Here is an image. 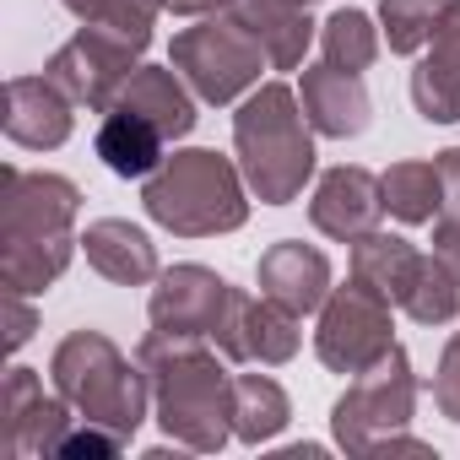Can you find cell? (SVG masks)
<instances>
[{
  "instance_id": "1",
  "label": "cell",
  "mask_w": 460,
  "mask_h": 460,
  "mask_svg": "<svg viewBox=\"0 0 460 460\" xmlns=\"http://www.w3.org/2000/svg\"><path fill=\"white\" fill-rule=\"evenodd\" d=\"M6 195H0V288L6 293H44L66 277L76 255V211L82 190L66 173H28L6 163L0 173Z\"/></svg>"
},
{
  "instance_id": "2",
  "label": "cell",
  "mask_w": 460,
  "mask_h": 460,
  "mask_svg": "<svg viewBox=\"0 0 460 460\" xmlns=\"http://www.w3.org/2000/svg\"><path fill=\"white\" fill-rule=\"evenodd\" d=\"M136 363L152 379V417L163 422L168 444L190 455H217L234 438V374L217 363L206 341L146 331Z\"/></svg>"
},
{
  "instance_id": "3",
  "label": "cell",
  "mask_w": 460,
  "mask_h": 460,
  "mask_svg": "<svg viewBox=\"0 0 460 460\" xmlns=\"http://www.w3.org/2000/svg\"><path fill=\"white\" fill-rule=\"evenodd\" d=\"M141 206L179 239H217L250 222V179L222 152L184 146L141 179Z\"/></svg>"
},
{
  "instance_id": "4",
  "label": "cell",
  "mask_w": 460,
  "mask_h": 460,
  "mask_svg": "<svg viewBox=\"0 0 460 460\" xmlns=\"http://www.w3.org/2000/svg\"><path fill=\"white\" fill-rule=\"evenodd\" d=\"M234 152L261 206H288L314 173V125L293 87L261 82L234 114Z\"/></svg>"
},
{
  "instance_id": "5",
  "label": "cell",
  "mask_w": 460,
  "mask_h": 460,
  "mask_svg": "<svg viewBox=\"0 0 460 460\" xmlns=\"http://www.w3.org/2000/svg\"><path fill=\"white\" fill-rule=\"evenodd\" d=\"M49 379L82 422L114 428L119 438H136V428L146 422L152 379L103 331H71L49 358Z\"/></svg>"
},
{
  "instance_id": "6",
  "label": "cell",
  "mask_w": 460,
  "mask_h": 460,
  "mask_svg": "<svg viewBox=\"0 0 460 460\" xmlns=\"http://www.w3.org/2000/svg\"><path fill=\"white\" fill-rule=\"evenodd\" d=\"M168 66L190 82V93L200 103L222 109V103H239L244 93H255L261 71L271 60H266L261 39L234 12H222V17H200L195 28H179L173 49H168Z\"/></svg>"
},
{
  "instance_id": "7",
  "label": "cell",
  "mask_w": 460,
  "mask_h": 460,
  "mask_svg": "<svg viewBox=\"0 0 460 460\" xmlns=\"http://www.w3.org/2000/svg\"><path fill=\"white\" fill-rule=\"evenodd\" d=\"M411 411H417V374H411V358L390 347L379 363L352 374L347 395L331 406V433L347 455H374L385 438L406 433Z\"/></svg>"
},
{
  "instance_id": "8",
  "label": "cell",
  "mask_w": 460,
  "mask_h": 460,
  "mask_svg": "<svg viewBox=\"0 0 460 460\" xmlns=\"http://www.w3.org/2000/svg\"><path fill=\"white\" fill-rule=\"evenodd\" d=\"M141 49H146V44H136V39L103 28V22H82L76 39L49 55L44 76H49L76 109L103 114V109H114V98H119V87L130 82V71L141 66Z\"/></svg>"
},
{
  "instance_id": "9",
  "label": "cell",
  "mask_w": 460,
  "mask_h": 460,
  "mask_svg": "<svg viewBox=\"0 0 460 460\" xmlns=\"http://www.w3.org/2000/svg\"><path fill=\"white\" fill-rule=\"evenodd\" d=\"M390 298L374 293L368 282H347L331 288V298L320 304V331H314V352L331 374H363L368 363H379L395 347V325H390Z\"/></svg>"
},
{
  "instance_id": "10",
  "label": "cell",
  "mask_w": 460,
  "mask_h": 460,
  "mask_svg": "<svg viewBox=\"0 0 460 460\" xmlns=\"http://www.w3.org/2000/svg\"><path fill=\"white\" fill-rule=\"evenodd\" d=\"M227 304H234V288L211 266H168V271H157L146 320H152V331L179 336V341H217Z\"/></svg>"
},
{
  "instance_id": "11",
  "label": "cell",
  "mask_w": 460,
  "mask_h": 460,
  "mask_svg": "<svg viewBox=\"0 0 460 460\" xmlns=\"http://www.w3.org/2000/svg\"><path fill=\"white\" fill-rule=\"evenodd\" d=\"M304 314H293L288 304L277 298H250L244 288H234V304H227L222 325H217V352L222 358H234V363H261V368H277V363H293L298 358V331Z\"/></svg>"
},
{
  "instance_id": "12",
  "label": "cell",
  "mask_w": 460,
  "mask_h": 460,
  "mask_svg": "<svg viewBox=\"0 0 460 460\" xmlns=\"http://www.w3.org/2000/svg\"><path fill=\"white\" fill-rule=\"evenodd\" d=\"M76 411L60 390H44V379L33 368H12L6 374V417H0V444L12 460L28 455H55L60 438L71 433Z\"/></svg>"
},
{
  "instance_id": "13",
  "label": "cell",
  "mask_w": 460,
  "mask_h": 460,
  "mask_svg": "<svg viewBox=\"0 0 460 460\" xmlns=\"http://www.w3.org/2000/svg\"><path fill=\"white\" fill-rule=\"evenodd\" d=\"M379 217H385V190H379V173H368V168H358V163H341V168H331V173L314 184L309 222L320 227L325 239L352 244V239L374 234Z\"/></svg>"
},
{
  "instance_id": "14",
  "label": "cell",
  "mask_w": 460,
  "mask_h": 460,
  "mask_svg": "<svg viewBox=\"0 0 460 460\" xmlns=\"http://www.w3.org/2000/svg\"><path fill=\"white\" fill-rule=\"evenodd\" d=\"M411 103L428 125L460 119V0H444V12L433 22L428 55L411 71Z\"/></svg>"
},
{
  "instance_id": "15",
  "label": "cell",
  "mask_w": 460,
  "mask_h": 460,
  "mask_svg": "<svg viewBox=\"0 0 460 460\" xmlns=\"http://www.w3.org/2000/svg\"><path fill=\"white\" fill-rule=\"evenodd\" d=\"M76 103L49 76H12L6 82V136L28 152H55L71 141Z\"/></svg>"
},
{
  "instance_id": "16",
  "label": "cell",
  "mask_w": 460,
  "mask_h": 460,
  "mask_svg": "<svg viewBox=\"0 0 460 460\" xmlns=\"http://www.w3.org/2000/svg\"><path fill=\"white\" fill-rule=\"evenodd\" d=\"M298 103L314 125V136H331V141H347V136H363L368 119H374V103H368V87L358 71H336V66H309L304 71V87H298Z\"/></svg>"
},
{
  "instance_id": "17",
  "label": "cell",
  "mask_w": 460,
  "mask_h": 460,
  "mask_svg": "<svg viewBox=\"0 0 460 460\" xmlns=\"http://www.w3.org/2000/svg\"><path fill=\"white\" fill-rule=\"evenodd\" d=\"M255 282L266 298L288 304L293 314H314L325 298H331V261L314 250V244H298V239H282L261 255L255 266Z\"/></svg>"
},
{
  "instance_id": "18",
  "label": "cell",
  "mask_w": 460,
  "mask_h": 460,
  "mask_svg": "<svg viewBox=\"0 0 460 460\" xmlns=\"http://www.w3.org/2000/svg\"><path fill=\"white\" fill-rule=\"evenodd\" d=\"M82 255H87V266H93L103 282H114V288H146V282H157V244L141 234L136 222H125V217H98V222H87Z\"/></svg>"
},
{
  "instance_id": "19",
  "label": "cell",
  "mask_w": 460,
  "mask_h": 460,
  "mask_svg": "<svg viewBox=\"0 0 460 460\" xmlns=\"http://www.w3.org/2000/svg\"><path fill=\"white\" fill-rule=\"evenodd\" d=\"M114 103L146 114L168 141H184V136L195 130V103H200V98L190 93V82H184L173 66H136Z\"/></svg>"
},
{
  "instance_id": "20",
  "label": "cell",
  "mask_w": 460,
  "mask_h": 460,
  "mask_svg": "<svg viewBox=\"0 0 460 460\" xmlns=\"http://www.w3.org/2000/svg\"><path fill=\"white\" fill-rule=\"evenodd\" d=\"M93 152L103 157L109 173H119V179H146V173L168 157V136H163L146 114L114 103V109H103V119H98Z\"/></svg>"
},
{
  "instance_id": "21",
  "label": "cell",
  "mask_w": 460,
  "mask_h": 460,
  "mask_svg": "<svg viewBox=\"0 0 460 460\" xmlns=\"http://www.w3.org/2000/svg\"><path fill=\"white\" fill-rule=\"evenodd\" d=\"M234 17L261 39L266 60L277 71H298L309 44H314V22L304 0H234Z\"/></svg>"
},
{
  "instance_id": "22",
  "label": "cell",
  "mask_w": 460,
  "mask_h": 460,
  "mask_svg": "<svg viewBox=\"0 0 460 460\" xmlns=\"http://www.w3.org/2000/svg\"><path fill=\"white\" fill-rule=\"evenodd\" d=\"M417 266H422V250L411 239H401V234H379V227H374V234L352 239V277L368 282L374 293H385L395 309H401Z\"/></svg>"
},
{
  "instance_id": "23",
  "label": "cell",
  "mask_w": 460,
  "mask_h": 460,
  "mask_svg": "<svg viewBox=\"0 0 460 460\" xmlns=\"http://www.w3.org/2000/svg\"><path fill=\"white\" fill-rule=\"evenodd\" d=\"M288 417H293L288 390L271 374H234V438L271 444L288 428Z\"/></svg>"
},
{
  "instance_id": "24",
  "label": "cell",
  "mask_w": 460,
  "mask_h": 460,
  "mask_svg": "<svg viewBox=\"0 0 460 460\" xmlns=\"http://www.w3.org/2000/svg\"><path fill=\"white\" fill-rule=\"evenodd\" d=\"M379 190H385V211L401 217V222H433L438 206H444V184H438V163H422V157H401L379 173Z\"/></svg>"
},
{
  "instance_id": "25",
  "label": "cell",
  "mask_w": 460,
  "mask_h": 460,
  "mask_svg": "<svg viewBox=\"0 0 460 460\" xmlns=\"http://www.w3.org/2000/svg\"><path fill=\"white\" fill-rule=\"evenodd\" d=\"M320 55H325V66H336V71H368L374 60H379V28H374V17L368 12H336L325 28H320Z\"/></svg>"
},
{
  "instance_id": "26",
  "label": "cell",
  "mask_w": 460,
  "mask_h": 460,
  "mask_svg": "<svg viewBox=\"0 0 460 460\" xmlns=\"http://www.w3.org/2000/svg\"><path fill=\"white\" fill-rule=\"evenodd\" d=\"M401 309H406L417 325H449V320L460 314V282L449 277V266H444L438 255H422V266H417V277H411Z\"/></svg>"
},
{
  "instance_id": "27",
  "label": "cell",
  "mask_w": 460,
  "mask_h": 460,
  "mask_svg": "<svg viewBox=\"0 0 460 460\" xmlns=\"http://www.w3.org/2000/svg\"><path fill=\"white\" fill-rule=\"evenodd\" d=\"M438 12H444V0H379V33H385L390 55L428 49Z\"/></svg>"
},
{
  "instance_id": "28",
  "label": "cell",
  "mask_w": 460,
  "mask_h": 460,
  "mask_svg": "<svg viewBox=\"0 0 460 460\" xmlns=\"http://www.w3.org/2000/svg\"><path fill=\"white\" fill-rule=\"evenodd\" d=\"M125 444H130V438H119L114 428H98V422H82V417H76L55 455H66V460H82V455H87V460H109V455H119Z\"/></svg>"
},
{
  "instance_id": "29",
  "label": "cell",
  "mask_w": 460,
  "mask_h": 460,
  "mask_svg": "<svg viewBox=\"0 0 460 460\" xmlns=\"http://www.w3.org/2000/svg\"><path fill=\"white\" fill-rule=\"evenodd\" d=\"M433 406L449 417V422H460V331L444 341V352H438V374H433Z\"/></svg>"
},
{
  "instance_id": "30",
  "label": "cell",
  "mask_w": 460,
  "mask_h": 460,
  "mask_svg": "<svg viewBox=\"0 0 460 460\" xmlns=\"http://www.w3.org/2000/svg\"><path fill=\"white\" fill-rule=\"evenodd\" d=\"M39 331V314L28 304V293H6V352H22Z\"/></svg>"
},
{
  "instance_id": "31",
  "label": "cell",
  "mask_w": 460,
  "mask_h": 460,
  "mask_svg": "<svg viewBox=\"0 0 460 460\" xmlns=\"http://www.w3.org/2000/svg\"><path fill=\"white\" fill-rule=\"evenodd\" d=\"M433 163H438V184H444V206H438V217H444V222H460V146L438 152Z\"/></svg>"
},
{
  "instance_id": "32",
  "label": "cell",
  "mask_w": 460,
  "mask_h": 460,
  "mask_svg": "<svg viewBox=\"0 0 460 460\" xmlns=\"http://www.w3.org/2000/svg\"><path fill=\"white\" fill-rule=\"evenodd\" d=\"M433 255H438V261L449 266V277L460 282V222H444V217L433 222Z\"/></svg>"
},
{
  "instance_id": "33",
  "label": "cell",
  "mask_w": 460,
  "mask_h": 460,
  "mask_svg": "<svg viewBox=\"0 0 460 460\" xmlns=\"http://www.w3.org/2000/svg\"><path fill=\"white\" fill-rule=\"evenodd\" d=\"M168 12H179V17H222V12H234V0H168Z\"/></svg>"
},
{
  "instance_id": "34",
  "label": "cell",
  "mask_w": 460,
  "mask_h": 460,
  "mask_svg": "<svg viewBox=\"0 0 460 460\" xmlns=\"http://www.w3.org/2000/svg\"><path fill=\"white\" fill-rule=\"evenodd\" d=\"M60 6H66L71 17H82V22H93V17H98V12L109 6V0H60Z\"/></svg>"
},
{
  "instance_id": "35",
  "label": "cell",
  "mask_w": 460,
  "mask_h": 460,
  "mask_svg": "<svg viewBox=\"0 0 460 460\" xmlns=\"http://www.w3.org/2000/svg\"><path fill=\"white\" fill-rule=\"evenodd\" d=\"M304 6H314V0H304Z\"/></svg>"
}]
</instances>
